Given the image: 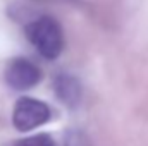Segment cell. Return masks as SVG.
Instances as JSON below:
<instances>
[{"label": "cell", "mask_w": 148, "mask_h": 146, "mask_svg": "<svg viewBox=\"0 0 148 146\" xmlns=\"http://www.w3.org/2000/svg\"><path fill=\"white\" fill-rule=\"evenodd\" d=\"M14 146H53V139L48 134H36L33 138H26L17 141Z\"/></svg>", "instance_id": "5"}, {"label": "cell", "mask_w": 148, "mask_h": 146, "mask_svg": "<svg viewBox=\"0 0 148 146\" xmlns=\"http://www.w3.org/2000/svg\"><path fill=\"white\" fill-rule=\"evenodd\" d=\"M24 33L28 41L36 48L38 53L48 60H55L64 50L62 28L50 16H40L33 19L26 26Z\"/></svg>", "instance_id": "1"}, {"label": "cell", "mask_w": 148, "mask_h": 146, "mask_svg": "<svg viewBox=\"0 0 148 146\" xmlns=\"http://www.w3.org/2000/svg\"><path fill=\"white\" fill-rule=\"evenodd\" d=\"M53 91L55 96L67 107H76L81 100V84L77 77L71 74H59L53 79Z\"/></svg>", "instance_id": "4"}, {"label": "cell", "mask_w": 148, "mask_h": 146, "mask_svg": "<svg viewBox=\"0 0 148 146\" xmlns=\"http://www.w3.org/2000/svg\"><path fill=\"white\" fill-rule=\"evenodd\" d=\"M50 117H52V112L45 102H40L36 98H21L14 105L12 122L17 131L28 132L48 122Z\"/></svg>", "instance_id": "2"}, {"label": "cell", "mask_w": 148, "mask_h": 146, "mask_svg": "<svg viewBox=\"0 0 148 146\" xmlns=\"http://www.w3.org/2000/svg\"><path fill=\"white\" fill-rule=\"evenodd\" d=\"M5 83L16 89V91H26L35 88L40 79H41V71L38 69L36 64H33L28 59H14L7 64L5 72H3Z\"/></svg>", "instance_id": "3"}]
</instances>
